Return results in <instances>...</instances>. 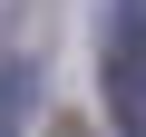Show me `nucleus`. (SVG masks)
Masks as SVG:
<instances>
[{
    "label": "nucleus",
    "mask_w": 146,
    "mask_h": 137,
    "mask_svg": "<svg viewBox=\"0 0 146 137\" xmlns=\"http://www.w3.org/2000/svg\"><path fill=\"white\" fill-rule=\"evenodd\" d=\"M58 137H88V127H78V118H58Z\"/></svg>",
    "instance_id": "f257e3e1"
}]
</instances>
